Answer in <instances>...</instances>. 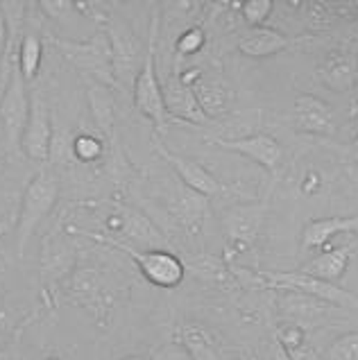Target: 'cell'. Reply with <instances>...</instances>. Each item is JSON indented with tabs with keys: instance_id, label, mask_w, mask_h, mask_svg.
Segmentation results:
<instances>
[{
	"instance_id": "6da1fadb",
	"label": "cell",
	"mask_w": 358,
	"mask_h": 360,
	"mask_svg": "<svg viewBox=\"0 0 358 360\" xmlns=\"http://www.w3.org/2000/svg\"><path fill=\"white\" fill-rule=\"evenodd\" d=\"M118 279H114L107 270L96 265H77L64 281H61V295L68 304H73L89 315L100 326H107L120 297Z\"/></svg>"
},
{
	"instance_id": "7a4b0ae2",
	"label": "cell",
	"mask_w": 358,
	"mask_h": 360,
	"mask_svg": "<svg viewBox=\"0 0 358 360\" xmlns=\"http://www.w3.org/2000/svg\"><path fill=\"white\" fill-rule=\"evenodd\" d=\"M59 177L50 170L44 168L39 170L32 179L27 181V186L20 195L18 209H16V224H14V236H16V252L23 256L30 238L39 229V224L44 222L50 211L55 209L59 200Z\"/></svg>"
},
{
	"instance_id": "3957f363",
	"label": "cell",
	"mask_w": 358,
	"mask_h": 360,
	"mask_svg": "<svg viewBox=\"0 0 358 360\" xmlns=\"http://www.w3.org/2000/svg\"><path fill=\"white\" fill-rule=\"evenodd\" d=\"M53 46L59 50L61 57H66L70 64L98 84H116L114 64H111V46L105 32H98L84 41L53 39Z\"/></svg>"
},
{
	"instance_id": "277c9868",
	"label": "cell",
	"mask_w": 358,
	"mask_h": 360,
	"mask_svg": "<svg viewBox=\"0 0 358 360\" xmlns=\"http://www.w3.org/2000/svg\"><path fill=\"white\" fill-rule=\"evenodd\" d=\"M30 116V94L18 68H12L7 84L0 94V127H3L5 150L9 157H20V139Z\"/></svg>"
},
{
	"instance_id": "5b68a950",
	"label": "cell",
	"mask_w": 358,
	"mask_h": 360,
	"mask_svg": "<svg viewBox=\"0 0 358 360\" xmlns=\"http://www.w3.org/2000/svg\"><path fill=\"white\" fill-rule=\"evenodd\" d=\"M155 39H157V16L152 20V37H150V50L143 61V68L134 79V107L141 111L148 120L155 122V127L163 129L170 125V116L166 111V102H163V91L157 73V55H155Z\"/></svg>"
},
{
	"instance_id": "8992f818",
	"label": "cell",
	"mask_w": 358,
	"mask_h": 360,
	"mask_svg": "<svg viewBox=\"0 0 358 360\" xmlns=\"http://www.w3.org/2000/svg\"><path fill=\"white\" fill-rule=\"evenodd\" d=\"M105 34L111 46V64H114L116 84L132 86L148 55L143 50L141 39L125 23H116L114 18H109V23L105 25Z\"/></svg>"
},
{
	"instance_id": "52a82bcc",
	"label": "cell",
	"mask_w": 358,
	"mask_h": 360,
	"mask_svg": "<svg viewBox=\"0 0 358 360\" xmlns=\"http://www.w3.org/2000/svg\"><path fill=\"white\" fill-rule=\"evenodd\" d=\"M120 250L122 254H127L132 261L136 263L139 272L143 274V279L157 288H172L181 285V281L186 279V265L168 250H134L127 245H111Z\"/></svg>"
},
{
	"instance_id": "ba28073f",
	"label": "cell",
	"mask_w": 358,
	"mask_h": 360,
	"mask_svg": "<svg viewBox=\"0 0 358 360\" xmlns=\"http://www.w3.org/2000/svg\"><path fill=\"white\" fill-rule=\"evenodd\" d=\"M20 154L32 163H48L53 154V118L48 100L41 91L30 94V116L20 139Z\"/></svg>"
},
{
	"instance_id": "9c48e42d",
	"label": "cell",
	"mask_w": 358,
	"mask_h": 360,
	"mask_svg": "<svg viewBox=\"0 0 358 360\" xmlns=\"http://www.w3.org/2000/svg\"><path fill=\"white\" fill-rule=\"evenodd\" d=\"M77 267V250L64 233L53 231L44 238L39 254V272L41 283L48 290V295L55 292V288Z\"/></svg>"
},
{
	"instance_id": "30bf717a",
	"label": "cell",
	"mask_w": 358,
	"mask_h": 360,
	"mask_svg": "<svg viewBox=\"0 0 358 360\" xmlns=\"http://www.w3.org/2000/svg\"><path fill=\"white\" fill-rule=\"evenodd\" d=\"M265 220V204H238L222 215V227L227 233V250L243 252L259 238Z\"/></svg>"
},
{
	"instance_id": "8fae6325",
	"label": "cell",
	"mask_w": 358,
	"mask_h": 360,
	"mask_svg": "<svg viewBox=\"0 0 358 360\" xmlns=\"http://www.w3.org/2000/svg\"><path fill=\"white\" fill-rule=\"evenodd\" d=\"M166 211L181 229H186L188 233H200L209 213V202L179 181L172 184L170 193L166 195Z\"/></svg>"
},
{
	"instance_id": "7c38bea8",
	"label": "cell",
	"mask_w": 358,
	"mask_h": 360,
	"mask_svg": "<svg viewBox=\"0 0 358 360\" xmlns=\"http://www.w3.org/2000/svg\"><path fill=\"white\" fill-rule=\"evenodd\" d=\"M161 91H163V102H166V111L172 120H184L191 125H209V118L204 116V111L200 109L196 96L188 84H184L181 77L172 70L166 77H159Z\"/></svg>"
},
{
	"instance_id": "4fadbf2b",
	"label": "cell",
	"mask_w": 358,
	"mask_h": 360,
	"mask_svg": "<svg viewBox=\"0 0 358 360\" xmlns=\"http://www.w3.org/2000/svg\"><path fill=\"white\" fill-rule=\"evenodd\" d=\"M213 143L224 150L238 152L268 170H277L283 159V148L279 146V141L268 134H252V136L243 139H216Z\"/></svg>"
},
{
	"instance_id": "5bb4252c",
	"label": "cell",
	"mask_w": 358,
	"mask_h": 360,
	"mask_svg": "<svg viewBox=\"0 0 358 360\" xmlns=\"http://www.w3.org/2000/svg\"><path fill=\"white\" fill-rule=\"evenodd\" d=\"M159 148V154L163 159H166L170 166H172V170H175V174H177V179L184 184L186 188H191V191H196L198 195H202V198H213V195H218V193H222L224 191V186L222 184L213 177V174L202 166V163H198V161H193V159H188V157H179V154H172V152H168L166 148H161V146H157Z\"/></svg>"
},
{
	"instance_id": "9a60e30c",
	"label": "cell",
	"mask_w": 358,
	"mask_h": 360,
	"mask_svg": "<svg viewBox=\"0 0 358 360\" xmlns=\"http://www.w3.org/2000/svg\"><path fill=\"white\" fill-rule=\"evenodd\" d=\"M293 120L298 129L306 134H315V136H333L335 127H338L331 107L315 96H300L295 100Z\"/></svg>"
},
{
	"instance_id": "2e32d148",
	"label": "cell",
	"mask_w": 358,
	"mask_h": 360,
	"mask_svg": "<svg viewBox=\"0 0 358 360\" xmlns=\"http://www.w3.org/2000/svg\"><path fill=\"white\" fill-rule=\"evenodd\" d=\"M193 96H196L200 109L204 111V116L209 120L224 116L231 109L234 102V91L229 89L227 82H222L218 77H209V75H198L191 84Z\"/></svg>"
},
{
	"instance_id": "e0dca14e",
	"label": "cell",
	"mask_w": 358,
	"mask_h": 360,
	"mask_svg": "<svg viewBox=\"0 0 358 360\" xmlns=\"http://www.w3.org/2000/svg\"><path fill=\"white\" fill-rule=\"evenodd\" d=\"M175 340L186 349L191 360H229L222 352L218 338L207 326L196 322H184L177 326Z\"/></svg>"
},
{
	"instance_id": "ac0fdd59",
	"label": "cell",
	"mask_w": 358,
	"mask_h": 360,
	"mask_svg": "<svg viewBox=\"0 0 358 360\" xmlns=\"http://www.w3.org/2000/svg\"><path fill=\"white\" fill-rule=\"evenodd\" d=\"M358 77V57L347 48H335L324 57L320 66V79L331 91H350Z\"/></svg>"
},
{
	"instance_id": "d6986e66",
	"label": "cell",
	"mask_w": 358,
	"mask_h": 360,
	"mask_svg": "<svg viewBox=\"0 0 358 360\" xmlns=\"http://www.w3.org/2000/svg\"><path fill=\"white\" fill-rule=\"evenodd\" d=\"M338 233H358V215L356 218L331 215V218H318L306 222L302 229V250H320Z\"/></svg>"
},
{
	"instance_id": "ffe728a7",
	"label": "cell",
	"mask_w": 358,
	"mask_h": 360,
	"mask_svg": "<svg viewBox=\"0 0 358 360\" xmlns=\"http://www.w3.org/2000/svg\"><path fill=\"white\" fill-rule=\"evenodd\" d=\"M87 100L91 116L96 120L98 131L109 141V146L114 148V136H116V107H114V96L109 94V89L98 82H91L87 89Z\"/></svg>"
},
{
	"instance_id": "44dd1931",
	"label": "cell",
	"mask_w": 358,
	"mask_h": 360,
	"mask_svg": "<svg viewBox=\"0 0 358 360\" xmlns=\"http://www.w3.org/2000/svg\"><path fill=\"white\" fill-rule=\"evenodd\" d=\"M290 46V39L272 27H252L248 34H243L238 41V50L248 57H270L283 53Z\"/></svg>"
},
{
	"instance_id": "7402d4cb",
	"label": "cell",
	"mask_w": 358,
	"mask_h": 360,
	"mask_svg": "<svg viewBox=\"0 0 358 360\" xmlns=\"http://www.w3.org/2000/svg\"><path fill=\"white\" fill-rule=\"evenodd\" d=\"M350 256L352 252L347 247H338V250H329L320 256H315L309 263H306L300 272L313 276V279H320L326 283H335L340 276L347 272V265H350Z\"/></svg>"
},
{
	"instance_id": "603a6c76",
	"label": "cell",
	"mask_w": 358,
	"mask_h": 360,
	"mask_svg": "<svg viewBox=\"0 0 358 360\" xmlns=\"http://www.w3.org/2000/svg\"><path fill=\"white\" fill-rule=\"evenodd\" d=\"M41 59H44V41L34 32H27L20 37L18 53H16V68L20 77L25 79V84L37 79L41 70Z\"/></svg>"
},
{
	"instance_id": "cb8c5ba5",
	"label": "cell",
	"mask_w": 358,
	"mask_h": 360,
	"mask_svg": "<svg viewBox=\"0 0 358 360\" xmlns=\"http://www.w3.org/2000/svg\"><path fill=\"white\" fill-rule=\"evenodd\" d=\"M184 265H186V270H191L196 276H200V279L209 281V283H218L222 288L238 285L236 276L231 272V265L213 259V256H196V259H191Z\"/></svg>"
},
{
	"instance_id": "d4e9b609",
	"label": "cell",
	"mask_w": 358,
	"mask_h": 360,
	"mask_svg": "<svg viewBox=\"0 0 358 360\" xmlns=\"http://www.w3.org/2000/svg\"><path fill=\"white\" fill-rule=\"evenodd\" d=\"M70 150L79 163H96L105 157V141L94 134H77L70 143Z\"/></svg>"
},
{
	"instance_id": "484cf974",
	"label": "cell",
	"mask_w": 358,
	"mask_h": 360,
	"mask_svg": "<svg viewBox=\"0 0 358 360\" xmlns=\"http://www.w3.org/2000/svg\"><path fill=\"white\" fill-rule=\"evenodd\" d=\"M274 5L270 0H248V3L241 5V14L245 18V23L252 27H261L265 20L270 18Z\"/></svg>"
},
{
	"instance_id": "4316f807",
	"label": "cell",
	"mask_w": 358,
	"mask_h": 360,
	"mask_svg": "<svg viewBox=\"0 0 358 360\" xmlns=\"http://www.w3.org/2000/svg\"><path fill=\"white\" fill-rule=\"evenodd\" d=\"M324 360H358V333H347L326 349Z\"/></svg>"
},
{
	"instance_id": "83f0119b",
	"label": "cell",
	"mask_w": 358,
	"mask_h": 360,
	"mask_svg": "<svg viewBox=\"0 0 358 360\" xmlns=\"http://www.w3.org/2000/svg\"><path fill=\"white\" fill-rule=\"evenodd\" d=\"M18 315L5 297H0V349L5 347L7 340H12V338L18 333Z\"/></svg>"
},
{
	"instance_id": "f1b7e54d",
	"label": "cell",
	"mask_w": 358,
	"mask_h": 360,
	"mask_svg": "<svg viewBox=\"0 0 358 360\" xmlns=\"http://www.w3.org/2000/svg\"><path fill=\"white\" fill-rule=\"evenodd\" d=\"M204 41H207V37H204L202 30L200 27H191V30H186V32L179 34L175 50H177V55H181V57L196 55L204 48Z\"/></svg>"
},
{
	"instance_id": "f546056e",
	"label": "cell",
	"mask_w": 358,
	"mask_h": 360,
	"mask_svg": "<svg viewBox=\"0 0 358 360\" xmlns=\"http://www.w3.org/2000/svg\"><path fill=\"white\" fill-rule=\"evenodd\" d=\"M148 360H191V356H188L186 349H184L175 340V338H172V340H168L166 345H161L159 349H155Z\"/></svg>"
},
{
	"instance_id": "4dcf8cb0",
	"label": "cell",
	"mask_w": 358,
	"mask_h": 360,
	"mask_svg": "<svg viewBox=\"0 0 358 360\" xmlns=\"http://www.w3.org/2000/svg\"><path fill=\"white\" fill-rule=\"evenodd\" d=\"M5 57H7V23L0 5V91H3V70H5Z\"/></svg>"
},
{
	"instance_id": "1f68e13d",
	"label": "cell",
	"mask_w": 358,
	"mask_h": 360,
	"mask_svg": "<svg viewBox=\"0 0 358 360\" xmlns=\"http://www.w3.org/2000/svg\"><path fill=\"white\" fill-rule=\"evenodd\" d=\"M286 354L290 356V360H324V358L318 356V352H315L309 342L295 347V349H290V352H286Z\"/></svg>"
},
{
	"instance_id": "d6a6232c",
	"label": "cell",
	"mask_w": 358,
	"mask_h": 360,
	"mask_svg": "<svg viewBox=\"0 0 358 360\" xmlns=\"http://www.w3.org/2000/svg\"><path fill=\"white\" fill-rule=\"evenodd\" d=\"M9 215H16L14 213V198L7 193H0V220L9 218Z\"/></svg>"
},
{
	"instance_id": "836d02e7",
	"label": "cell",
	"mask_w": 358,
	"mask_h": 360,
	"mask_svg": "<svg viewBox=\"0 0 358 360\" xmlns=\"http://www.w3.org/2000/svg\"><path fill=\"white\" fill-rule=\"evenodd\" d=\"M320 186V177H318V174H315V172H311V174H306V181L302 184V191L304 193H313L315 188H318Z\"/></svg>"
},
{
	"instance_id": "e575fe53",
	"label": "cell",
	"mask_w": 358,
	"mask_h": 360,
	"mask_svg": "<svg viewBox=\"0 0 358 360\" xmlns=\"http://www.w3.org/2000/svg\"><path fill=\"white\" fill-rule=\"evenodd\" d=\"M14 224H16V215H9V218L0 220V238L7 236L9 231H14Z\"/></svg>"
},
{
	"instance_id": "d590c367",
	"label": "cell",
	"mask_w": 358,
	"mask_h": 360,
	"mask_svg": "<svg viewBox=\"0 0 358 360\" xmlns=\"http://www.w3.org/2000/svg\"><path fill=\"white\" fill-rule=\"evenodd\" d=\"M274 360H290V356L286 354V349L274 340Z\"/></svg>"
},
{
	"instance_id": "8d00e7d4",
	"label": "cell",
	"mask_w": 358,
	"mask_h": 360,
	"mask_svg": "<svg viewBox=\"0 0 358 360\" xmlns=\"http://www.w3.org/2000/svg\"><path fill=\"white\" fill-rule=\"evenodd\" d=\"M0 360H18V358H16V354L12 352V349L3 347V349H0Z\"/></svg>"
},
{
	"instance_id": "74e56055",
	"label": "cell",
	"mask_w": 358,
	"mask_h": 360,
	"mask_svg": "<svg viewBox=\"0 0 358 360\" xmlns=\"http://www.w3.org/2000/svg\"><path fill=\"white\" fill-rule=\"evenodd\" d=\"M350 154H352V159H354V161H358V136H356V141L352 143V148H350Z\"/></svg>"
},
{
	"instance_id": "f35d334b",
	"label": "cell",
	"mask_w": 358,
	"mask_h": 360,
	"mask_svg": "<svg viewBox=\"0 0 358 360\" xmlns=\"http://www.w3.org/2000/svg\"><path fill=\"white\" fill-rule=\"evenodd\" d=\"M3 154H7V150H5V139H3V127H0V157Z\"/></svg>"
},
{
	"instance_id": "ab89813d",
	"label": "cell",
	"mask_w": 358,
	"mask_h": 360,
	"mask_svg": "<svg viewBox=\"0 0 358 360\" xmlns=\"http://www.w3.org/2000/svg\"><path fill=\"white\" fill-rule=\"evenodd\" d=\"M122 360H148V358H143V356H127V358H122Z\"/></svg>"
}]
</instances>
